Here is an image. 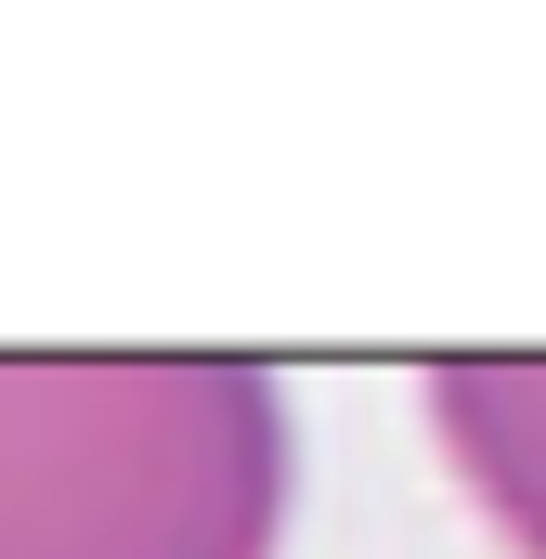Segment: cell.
Masks as SVG:
<instances>
[{
    "mask_svg": "<svg viewBox=\"0 0 546 559\" xmlns=\"http://www.w3.org/2000/svg\"><path fill=\"white\" fill-rule=\"evenodd\" d=\"M299 417L235 352H0V559H286Z\"/></svg>",
    "mask_w": 546,
    "mask_h": 559,
    "instance_id": "obj_1",
    "label": "cell"
}]
</instances>
